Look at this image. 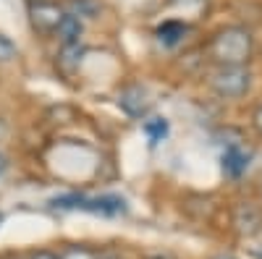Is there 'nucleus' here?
<instances>
[{"instance_id": "f257e3e1", "label": "nucleus", "mask_w": 262, "mask_h": 259, "mask_svg": "<svg viewBox=\"0 0 262 259\" xmlns=\"http://www.w3.org/2000/svg\"><path fill=\"white\" fill-rule=\"evenodd\" d=\"M207 50L217 66H247L254 50V37L244 27H226L215 32Z\"/></svg>"}, {"instance_id": "f03ea898", "label": "nucleus", "mask_w": 262, "mask_h": 259, "mask_svg": "<svg viewBox=\"0 0 262 259\" xmlns=\"http://www.w3.org/2000/svg\"><path fill=\"white\" fill-rule=\"evenodd\" d=\"M55 209H84V212H95V215H116L126 212V199L116 197V194H105V197H84V194H63V197L50 199Z\"/></svg>"}, {"instance_id": "7ed1b4c3", "label": "nucleus", "mask_w": 262, "mask_h": 259, "mask_svg": "<svg viewBox=\"0 0 262 259\" xmlns=\"http://www.w3.org/2000/svg\"><path fill=\"white\" fill-rule=\"evenodd\" d=\"M210 86L217 97L223 100H238L249 92L252 74L247 66H217L210 76Z\"/></svg>"}, {"instance_id": "20e7f679", "label": "nucleus", "mask_w": 262, "mask_h": 259, "mask_svg": "<svg viewBox=\"0 0 262 259\" xmlns=\"http://www.w3.org/2000/svg\"><path fill=\"white\" fill-rule=\"evenodd\" d=\"M233 225L236 233L244 236V239H252L262 230V207L254 202H238L233 207Z\"/></svg>"}, {"instance_id": "39448f33", "label": "nucleus", "mask_w": 262, "mask_h": 259, "mask_svg": "<svg viewBox=\"0 0 262 259\" xmlns=\"http://www.w3.org/2000/svg\"><path fill=\"white\" fill-rule=\"evenodd\" d=\"M118 107L128 115V118H144L149 110V95L144 86L139 84H128L118 95Z\"/></svg>"}, {"instance_id": "423d86ee", "label": "nucleus", "mask_w": 262, "mask_h": 259, "mask_svg": "<svg viewBox=\"0 0 262 259\" xmlns=\"http://www.w3.org/2000/svg\"><path fill=\"white\" fill-rule=\"evenodd\" d=\"M66 16V11L55 3H34L29 8V18H32V27L42 34H53L60 24V18Z\"/></svg>"}, {"instance_id": "0eeeda50", "label": "nucleus", "mask_w": 262, "mask_h": 259, "mask_svg": "<svg viewBox=\"0 0 262 259\" xmlns=\"http://www.w3.org/2000/svg\"><path fill=\"white\" fill-rule=\"evenodd\" d=\"M249 168V152L242 144H228L221 155V170L226 178H242Z\"/></svg>"}, {"instance_id": "6e6552de", "label": "nucleus", "mask_w": 262, "mask_h": 259, "mask_svg": "<svg viewBox=\"0 0 262 259\" xmlns=\"http://www.w3.org/2000/svg\"><path fill=\"white\" fill-rule=\"evenodd\" d=\"M55 34L60 37L63 48H69V45H79V39H81V34H84V24H81V18H79V16H74V13H66V16L60 18V24H58Z\"/></svg>"}, {"instance_id": "1a4fd4ad", "label": "nucleus", "mask_w": 262, "mask_h": 259, "mask_svg": "<svg viewBox=\"0 0 262 259\" xmlns=\"http://www.w3.org/2000/svg\"><path fill=\"white\" fill-rule=\"evenodd\" d=\"M189 32V27L184 24V21H176V18H168L163 21V24L158 27V42L165 48H173V45H179V42L184 39V34Z\"/></svg>"}, {"instance_id": "9d476101", "label": "nucleus", "mask_w": 262, "mask_h": 259, "mask_svg": "<svg viewBox=\"0 0 262 259\" xmlns=\"http://www.w3.org/2000/svg\"><path fill=\"white\" fill-rule=\"evenodd\" d=\"M142 128H144V134L152 144H160L168 136V121L165 118H149V121H144Z\"/></svg>"}, {"instance_id": "9b49d317", "label": "nucleus", "mask_w": 262, "mask_h": 259, "mask_svg": "<svg viewBox=\"0 0 262 259\" xmlns=\"http://www.w3.org/2000/svg\"><path fill=\"white\" fill-rule=\"evenodd\" d=\"M58 256L60 259H100V251L92 249V246H84V244H71V246H66Z\"/></svg>"}, {"instance_id": "f8f14e48", "label": "nucleus", "mask_w": 262, "mask_h": 259, "mask_svg": "<svg viewBox=\"0 0 262 259\" xmlns=\"http://www.w3.org/2000/svg\"><path fill=\"white\" fill-rule=\"evenodd\" d=\"M13 58H16V45L6 34H0V63H11Z\"/></svg>"}, {"instance_id": "ddd939ff", "label": "nucleus", "mask_w": 262, "mask_h": 259, "mask_svg": "<svg viewBox=\"0 0 262 259\" xmlns=\"http://www.w3.org/2000/svg\"><path fill=\"white\" fill-rule=\"evenodd\" d=\"M29 259H60V256L55 251H50V249H39V251L29 254Z\"/></svg>"}, {"instance_id": "4468645a", "label": "nucleus", "mask_w": 262, "mask_h": 259, "mask_svg": "<svg viewBox=\"0 0 262 259\" xmlns=\"http://www.w3.org/2000/svg\"><path fill=\"white\" fill-rule=\"evenodd\" d=\"M254 128H257V131H259V136H262V105H257V110H254Z\"/></svg>"}, {"instance_id": "2eb2a0df", "label": "nucleus", "mask_w": 262, "mask_h": 259, "mask_svg": "<svg viewBox=\"0 0 262 259\" xmlns=\"http://www.w3.org/2000/svg\"><path fill=\"white\" fill-rule=\"evenodd\" d=\"M147 259H179V256L170 254V251H155V254H149Z\"/></svg>"}, {"instance_id": "dca6fc26", "label": "nucleus", "mask_w": 262, "mask_h": 259, "mask_svg": "<svg viewBox=\"0 0 262 259\" xmlns=\"http://www.w3.org/2000/svg\"><path fill=\"white\" fill-rule=\"evenodd\" d=\"M100 259H123L118 251H100Z\"/></svg>"}, {"instance_id": "f3484780", "label": "nucleus", "mask_w": 262, "mask_h": 259, "mask_svg": "<svg viewBox=\"0 0 262 259\" xmlns=\"http://www.w3.org/2000/svg\"><path fill=\"white\" fill-rule=\"evenodd\" d=\"M6 168H8V160H6L3 155H0V176H3V173H6Z\"/></svg>"}, {"instance_id": "a211bd4d", "label": "nucleus", "mask_w": 262, "mask_h": 259, "mask_svg": "<svg viewBox=\"0 0 262 259\" xmlns=\"http://www.w3.org/2000/svg\"><path fill=\"white\" fill-rule=\"evenodd\" d=\"M212 259H236V256H233V254H215Z\"/></svg>"}, {"instance_id": "6ab92c4d", "label": "nucleus", "mask_w": 262, "mask_h": 259, "mask_svg": "<svg viewBox=\"0 0 262 259\" xmlns=\"http://www.w3.org/2000/svg\"><path fill=\"white\" fill-rule=\"evenodd\" d=\"M0 223H3V212H0Z\"/></svg>"}, {"instance_id": "aec40b11", "label": "nucleus", "mask_w": 262, "mask_h": 259, "mask_svg": "<svg viewBox=\"0 0 262 259\" xmlns=\"http://www.w3.org/2000/svg\"><path fill=\"white\" fill-rule=\"evenodd\" d=\"M6 259H13V256H6Z\"/></svg>"}]
</instances>
